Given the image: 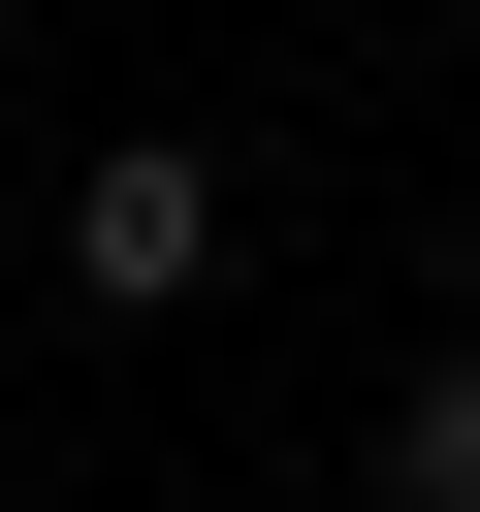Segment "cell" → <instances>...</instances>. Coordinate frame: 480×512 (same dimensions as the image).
<instances>
[{"label":"cell","mask_w":480,"mask_h":512,"mask_svg":"<svg viewBox=\"0 0 480 512\" xmlns=\"http://www.w3.org/2000/svg\"><path fill=\"white\" fill-rule=\"evenodd\" d=\"M64 288H96V320H192V288H224V160H192V128H96V160H64Z\"/></svg>","instance_id":"cell-1"},{"label":"cell","mask_w":480,"mask_h":512,"mask_svg":"<svg viewBox=\"0 0 480 512\" xmlns=\"http://www.w3.org/2000/svg\"><path fill=\"white\" fill-rule=\"evenodd\" d=\"M448 320H480V224H448Z\"/></svg>","instance_id":"cell-3"},{"label":"cell","mask_w":480,"mask_h":512,"mask_svg":"<svg viewBox=\"0 0 480 512\" xmlns=\"http://www.w3.org/2000/svg\"><path fill=\"white\" fill-rule=\"evenodd\" d=\"M384 480H416V512H480V320L416 352V416H384Z\"/></svg>","instance_id":"cell-2"}]
</instances>
